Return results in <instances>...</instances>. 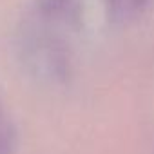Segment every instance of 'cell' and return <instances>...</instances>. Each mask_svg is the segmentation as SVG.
<instances>
[{"label": "cell", "instance_id": "6da1fadb", "mask_svg": "<svg viewBox=\"0 0 154 154\" xmlns=\"http://www.w3.org/2000/svg\"><path fill=\"white\" fill-rule=\"evenodd\" d=\"M145 0H111V6L112 11L122 15V17H129L132 13H136L141 6H143Z\"/></svg>", "mask_w": 154, "mask_h": 154}]
</instances>
